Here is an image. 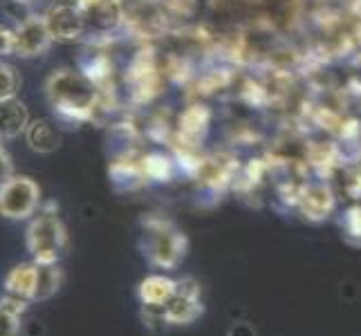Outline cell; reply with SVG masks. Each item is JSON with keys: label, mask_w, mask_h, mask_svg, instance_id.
Returning <instances> with one entry per match:
<instances>
[{"label": "cell", "mask_w": 361, "mask_h": 336, "mask_svg": "<svg viewBox=\"0 0 361 336\" xmlns=\"http://www.w3.org/2000/svg\"><path fill=\"white\" fill-rule=\"evenodd\" d=\"M45 97L56 117L68 123H88L99 115V90L81 70H54L45 81Z\"/></svg>", "instance_id": "6da1fadb"}, {"label": "cell", "mask_w": 361, "mask_h": 336, "mask_svg": "<svg viewBox=\"0 0 361 336\" xmlns=\"http://www.w3.org/2000/svg\"><path fill=\"white\" fill-rule=\"evenodd\" d=\"M186 235L176 227V222L159 213L142 218V251L146 260L157 269H176L186 256Z\"/></svg>", "instance_id": "7a4b0ae2"}, {"label": "cell", "mask_w": 361, "mask_h": 336, "mask_svg": "<svg viewBox=\"0 0 361 336\" xmlns=\"http://www.w3.org/2000/svg\"><path fill=\"white\" fill-rule=\"evenodd\" d=\"M27 251L32 254L34 263L39 265H56L61 254L68 247V231L56 213V204H45L36 211L32 218L27 233H25Z\"/></svg>", "instance_id": "3957f363"}, {"label": "cell", "mask_w": 361, "mask_h": 336, "mask_svg": "<svg viewBox=\"0 0 361 336\" xmlns=\"http://www.w3.org/2000/svg\"><path fill=\"white\" fill-rule=\"evenodd\" d=\"M240 168L243 161L233 148H218L214 153L202 155L200 166H197L193 175L197 195L220 200L227 191H233V184Z\"/></svg>", "instance_id": "277c9868"}, {"label": "cell", "mask_w": 361, "mask_h": 336, "mask_svg": "<svg viewBox=\"0 0 361 336\" xmlns=\"http://www.w3.org/2000/svg\"><path fill=\"white\" fill-rule=\"evenodd\" d=\"M166 74L161 70V63L153 47H142L126 68V85L130 104L146 106L164 92Z\"/></svg>", "instance_id": "5b68a950"}, {"label": "cell", "mask_w": 361, "mask_h": 336, "mask_svg": "<svg viewBox=\"0 0 361 336\" xmlns=\"http://www.w3.org/2000/svg\"><path fill=\"white\" fill-rule=\"evenodd\" d=\"M41 209V186L27 175H11L0 184V216L7 220H25Z\"/></svg>", "instance_id": "8992f818"}, {"label": "cell", "mask_w": 361, "mask_h": 336, "mask_svg": "<svg viewBox=\"0 0 361 336\" xmlns=\"http://www.w3.org/2000/svg\"><path fill=\"white\" fill-rule=\"evenodd\" d=\"M337 204H339V195L328 180L307 178L301 186V191H298L294 211L303 220L312 224H321L337 213Z\"/></svg>", "instance_id": "52a82bcc"}, {"label": "cell", "mask_w": 361, "mask_h": 336, "mask_svg": "<svg viewBox=\"0 0 361 336\" xmlns=\"http://www.w3.org/2000/svg\"><path fill=\"white\" fill-rule=\"evenodd\" d=\"M211 121H214V112L202 101H193L182 108L176 121V135H173L169 148L171 151H182V148L202 151V144L211 130Z\"/></svg>", "instance_id": "ba28073f"}, {"label": "cell", "mask_w": 361, "mask_h": 336, "mask_svg": "<svg viewBox=\"0 0 361 336\" xmlns=\"http://www.w3.org/2000/svg\"><path fill=\"white\" fill-rule=\"evenodd\" d=\"M202 290L200 282L191 276H184L178 280L176 296L171 298L169 305L161 309L166 325H189L202 316Z\"/></svg>", "instance_id": "9c48e42d"}, {"label": "cell", "mask_w": 361, "mask_h": 336, "mask_svg": "<svg viewBox=\"0 0 361 336\" xmlns=\"http://www.w3.org/2000/svg\"><path fill=\"white\" fill-rule=\"evenodd\" d=\"M90 36H113L123 30L126 3L123 0H77Z\"/></svg>", "instance_id": "30bf717a"}, {"label": "cell", "mask_w": 361, "mask_h": 336, "mask_svg": "<svg viewBox=\"0 0 361 336\" xmlns=\"http://www.w3.org/2000/svg\"><path fill=\"white\" fill-rule=\"evenodd\" d=\"M43 16L47 23V30L56 43H74V41H81L83 36L88 34V25H85V18L81 14L77 0H74V3H70V0H59V3L49 5V9Z\"/></svg>", "instance_id": "8fae6325"}, {"label": "cell", "mask_w": 361, "mask_h": 336, "mask_svg": "<svg viewBox=\"0 0 361 336\" xmlns=\"http://www.w3.org/2000/svg\"><path fill=\"white\" fill-rule=\"evenodd\" d=\"M54 39L47 30L45 16L30 14L14 27V56L18 58H36L43 56Z\"/></svg>", "instance_id": "7c38bea8"}, {"label": "cell", "mask_w": 361, "mask_h": 336, "mask_svg": "<svg viewBox=\"0 0 361 336\" xmlns=\"http://www.w3.org/2000/svg\"><path fill=\"white\" fill-rule=\"evenodd\" d=\"M142 157H144V153H137V151L126 148V151H121L113 161H110L108 178L117 191H137L148 184V180L144 175Z\"/></svg>", "instance_id": "4fadbf2b"}, {"label": "cell", "mask_w": 361, "mask_h": 336, "mask_svg": "<svg viewBox=\"0 0 361 336\" xmlns=\"http://www.w3.org/2000/svg\"><path fill=\"white\" fill-rule=\"evenodd\" d=\"M176 290H178V280L164 276V273H153V276H146L140 282L137 296H140V303L144 307V312L161 316V309H164L171 298L176 296Z\"/></svg>", "instance_id": "5bb4252c"}, {"label": "cell", "mask_w": 361, "mask_h": 336, "mask_svg": "<svg viewBox=\"0 0 361 336\" xmlns=\"http://www.w3.org/2000/svg\"><path fill=\"white\" fill-rule=\"evenodd\" d=\"M30 110L18 97L0 99V139H16L30 126Z\"/></svg>", "instance_id": "9a60e30c"}, {"label": "cell", "mask_w": 361, "mask_h": 336, "mask_svg": "<svg viewBox=\"0 0 361 336\" xmlns=\"http://www.w3.org/2000/svg\"><path fill=\"white\" fill-rule=\"evenodd\" d=\"M36 276H39V267L36 263H20L14 269H9L5 276V290L11 296L25 298V301H34L36 292Z\"/></svg>", "instance_id": "2e32d148"}, {"label": "cell", "mask_w": 361, "mask_h": 336, "mask_svg": "<svg viewBox=\"0 0 361 336\" xmlns=\"http://www.w3.org/2000/svg\"><path fill=\"white\" fill-rule=\"evenodd\" d=\"M25 142L34 153L49 155L61 146V135L47 119H32L25 130Z\"/></svg>", "instance_id": "e0dca14e"}, {"label": "cell", "mask_w": 361, "mask_h": 336, "mask_svg": "<svg viewBox=\"0 0 361 336\" xmlns=\"http://www.w3.org/2000/svg\"><path fill=\"white\" fill-rule=\"evenodd\" d=\"M142 166H144V175H146L148 184H151V182L166 184V182H173V178H176V175H180L176 157H173L171 153H164V151L144 153Z\"/></svg>", "instance_id": "ac0fdd59"}, {"label": "cell", "mask_w": 361, "mask_h": 336, "mask_svg": "<svg viewBox=\"0 0 361 336\" xmlns=\"http://www.w3.org/2000/svg\"><path fill=\"white\" fill-rule=\"evenodd\" d=\"M30 301L7 294L0 298V336H18L20 334V316L27 312Z\"/></svg>", "instance_id": "d6986e66"}, {"label": "cell", "mask_w": 361, "mask_h": 336, "mask_svg": "<svg viewBox=\"0 0 361 336\" xmlns=\"http://www.w3.org/2000/svg\"><path fill=\"white\" fill-rule=\"evenodd\" d=\"M39 276H36V292H34V301H47L52 298L61 285H63V271L59 269V265H39Z\"/></svg>", "instance_id": "ffe728a7"}, {"label": "cell", "mask_w": 361, "mask_h": 336, "mask_svg": "<svg viewBox=\"0 0 361 336\" xmlns=\"http://www.w3.org/2000/svg\"><path fill=\"white\" fill-rule=\"evenodd\" d=\"M339 227L348 244L361 247V204L359 202H353L343 209V213L339 218Z\"/></svg>", "instance_id": "44dd1931"}, {"label": "cell", "mask_w": 361, "mask_h": 336, "mask_svg": "<svg viewBox=\"0 0 361 336\" xmlns=\"http://www.w3.org/2000/svg\"><path fill=\"white\" fill-rule=\"evenodd\" d=\"M23 85V77L20 72L5 63V61H0V99H7V97H18V90Z\"/></svg>", "instance_id": "7402d4cb"}, {"label": "cell", "mask_w": 361, "mask_h": 336, "mask_svg": "<svg viewBox=\"0 0 361 336\" xmlns=\"http://www.w3.org/2000/svg\"><path fill=\"white\" fill-rule=\"evenodd\" d=\"M3 142V139H0ZM11 175H14V164H11V159L7 155V151L0 144V184H5Z\"/></svg>", "instance_id": "603a6c76"}, {"label": "cell", "mask_w": 361, "mask_h": 336, "mask_svg": "<svg viewBox=\"0 0 361 336\" xmlns=\"http://www.w3.org/2000/svg\"><path fill=\"white\" fill-rule=\"evenodd\" d=\"M0 54H14V30L0 25Z\"/></svg>", "instance_id": "cb8c5ba5"}, {"label": "cell", "mask_w": 361, "mask_h": 336, "mask_svg": "<svg viewBox=\"0 0 361 336\" xmlns=\"http://www.w3.org/2000/svg\"><path fill=\"white\" fill-rule=\"evenodd\" d=\"M348 7H350V16L361 23V0H350Z\"/></svg>", "instance_id": "d4e9b609"}, {"label": "cell", "mask_w": 361, "mask_h": 336, "mask_svg": "<svg viewBox=\"0 0 361 336\" xmlns=\"http://www.w3.org/2000/svg\"><path fill=\"white\" fill-rule=\"evenodd\" d=\"M20 3H39V0H20Z\"/></svg>", "instance_id": "484cf974"}]
</instances>
